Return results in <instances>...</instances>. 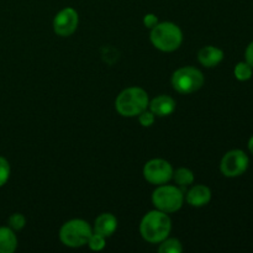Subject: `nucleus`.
<instances>
[{"label":"nucleus","instance_id":"12","mask_svg":"<svg viewBox=\"0 0 253 253\" xmlns=\"http://www.w3.org/2000/svg\"><path fill=\"white\" fill-rule=\"evenodd\" d=\"M175 100L172 98V96L168 95H160L157 98L153 99L148 106H150V110L152 111L155 115L161 116H168L175 110Z\"/></svg>","mask_w":253,"mask_h":253},{"label":"nucleus","instance_id":"1","mask_svg":"<svg viewBox=\"0 0 253 253\" xmlns=\"http://www.w3.org/2000/svg\"><path fill=\"white\" fill-rule=\"evenodd\" d=\"M172 230V221L167 212L153 210L147 212L141 220L140 234L150 244H161L168 237Z\"/></svg>","mask_w":253,"mask_h":253},{"label":"nucleus","instance_id":"9","mask_svg":"<svg viewBox=\"0 0 253 253\" xmlns=\"http://www.w3.org/2000/svg\"><path fill=\"white\" fill-rule=\"evenodd\" d=\"M79 16L73 7L61 10L53 19V31L61 37H68L78 29Z\"/></svg>","mask_w":253,"mask_h":253},{"label":"nucleus","instance_id":"7","mask_svg":"<svg viewBox=\"0 0 253 253\" xmlns=\"http://www.w3.org/2000/svg\"><path fill=\"white\" fill-rule=\"evenodd\" d=\"M250 165L249 156L241 150H231L222 157L220 169L225 177H240L247 170Z\"/></svg>","mask_w":253,"mask_h":253},{"label":"nucleus","instance_id":"2","mask_svg":"<svg viewBox=\"0 0 253 253\" xmlns=\"http://www.w3.org/2000/svg\"><path fill=\"white\" fill-rule=\"evenodd\" d=\"M150 99L145 89L131 86L125 89L118 95L115 108L124 118H135L148 108Z\"/></svg>","mask_w":253,"mask_h":253},{"label":"nucleus","instance_id":"5","mask_svg":"<svg viewBox=\"0 0 253 253\" xmlns=\"http://www.w3.org/2000/svg\"><path fill=\"white\" fill-rule=\"evenodd\" d=\"M152 203L157 210L170 214L178 211L183 207L184 194L175 185H158L152 193Z\"/></svg>","mask_w":253,"mask_h":253},{"label":"nucleus","instance_id":"15","mask_svg":"<svg viewBox=\"0 0 253 253\" xmlns=\"http://www.w3.org/2000/svg\"><path fill=\"white\" fill-rule=\"evenodd\" d=\"M173 179L180 187H188L194 182V173L188 168H179L175 172H173Z\"/></svg>","mask_w":253,"mask_h":253},{"label":"nucleus","instance_id":"21","mask_svg":"<svg viewBox=\"0 0 253 253\" xmlns=\"http://www.w3.org/2000/svg\"><path fill=\"white\" fill-rule=\"evenodd\" d=\"M138 121H140V124L143 127H150V126H152L153 123H155V114L151 110L147 111V109H146L145 111H142V113L138 115Z\"/></svg>","mask_w":253,"mask_h":253},{"label":"nucleus","instance_id":"18","mask_svg":"<svg viewBox=\"0 0 253 253\" xmlns=\"http://www.w3.org/2000/svg\"><path fill=\"white\" fill-rule=\"evenodd\" d=\"M105 237L96 234V232H93L88 240L89 249L93 250V251H101L105 247Z\"/></svg>","mask_w":253,"mask_h":253},{"label":"nucleus","instance_id":"10","mask_svg":"<svg viewBox=\"0 0 253 253\" xmlns=\"http://www.w3.org/2000/svg\"><path fill=\"white\" fill-rule=\"evenodd\" d=\"M118 229V219L110 212H104L99 215L94 224V232L101 235L106 239L110 237Z\"/></svg>","mask_w":253,"mask_h":253},{"label":"nucleus","instance_id":"11","mask_svg":"<svg viewBox=\"0 0 253 253\" xmlns=\"http://www.w3.org/2000/svg\"><path fill=\"white\" fill-rule=\"evenodd\" d=\"M211 200V190L207 185H195L187 193V203L190 207L202 208Z\"/></svg>","mask_w":253,"mask_h":253},{"label":"nucleus","instance_id":"16","mask_svg":"<svg viewBox=\"0 0 253 253\" xmlns=\"http://www.w3.org/2000/svg\"><path fill=\"white\" fill-rule=\"evenodd\" d=\"M183 251L182 244L177 239H166L161 242L158 252L160 253H180Z\"/></svg>","mask_w":253,"mask_h":253},{"label":"nucleus","instance_id":"8","mask_svg":"<svg viewBox=\"0 0 253 253\" xmlns=\"http://www.w3.org/2000/svg\"><path fill=\"white\" fill-rule=\"evenodd\" d=\"M143 177L151 184H166L173 178V168L168 161L162 160V158H155V160L148 161L145 165Z\"/></svg>","mask_w":253,"mask_h":253},{"label":"nucleus","instance_id":"20","mask_svg":"<svg viewBox=\"0 0 253 253\" xmlns=\"http://www.w3.org/2000/svg\"><path fill=\"white\" fill-rule=\"evenodd\" d=\"M10 177V165L4 157L0 156V187L9 180Z\"/></svg>","mask_w":253,"mask_h":253},{"label":"nucleus","instance_id":"22","mask_svg":"<svg viewBox=\"0 0 253 253\" xmlns=\"http://www.w3.org/2000/svg\"><path fill=\"white\" fill-rule=\"evenodd\" d=\"M143 24H145V26L147 27V29H153V27L158 24L157 16L153 14L145 15V17H143Z\"/></svg>","mask_w":253,"mask_h":253},{"label":"nucleus","instance_id":"13","mask_svg":"<svg viewBox=\"0 0 253 253\" xmlns=\"http://www.w3.org/2000/svg\"><path fill=\"white\" fill-rule=\"evenodd\" d=\"M198 59L207 68L216 67L224 59V52L215 46L203 47L198 53Z\"/></svg>","mask_w":253,"mask_h":253},{"label":"nucleus","instance_id":"14","mask_svg":"<svg viewBox=\"0 0 253 253\" xmlns=\"http://www.w3.org/2000/svg\"><path fill=\"white\" fill-rule=\"evenodd\" d=\"M17 247V237L10 227H0V253H12Z\"/></svg>","mask_w":253,"mask_h":253},{"label":"nucleus","instance_id":"17","mask_svg":"<svg viewBox=\"0 0 253 253\" xmlns=\"http://www.w3.org/2000/svg\"><path fill=\"white\" fill-rule=\"evenodd\" d=\"M253 73V68L250 66L247 62H240V63L236 64L235 67L234 74L236 77L237 81L240 82H246L249 79H251Z\"/></svg>","mask_w":253,"mask_h":253},{"label":"nucleus","instance_id":"23","mask_svg":"<svg viewBox=\"0 0 253 253\" xmlns=\"http://www.w3.org/2000/svg\"><path fill=\"white\" fill-rule=\"evenodd\" d=\"M245 58L246 62L253 68V41L247 46L246 52H245Z\"/></svg>","mask_w":253,"mask_h":253},{"label":"nucleus","instance_id":"3","mask_svg":"<svg viewBox=\"0 0 253 253\" xmlns=\"http://www.w3.org/2000/svg\"><path fill=\"white\" fill-rule=\"evenodd\" d=\"M151 42L162 52H173L180 47L183 42L182 30L173 22H158L151 29Z\"/></svg>","mask_w":253,"mask_h":253},{"label":"nucleus","instance_id":"4","mask_svg":"<svg viewBox=\"0 0 253 253\" xmlns=\"http://www.w3.org/2000/svg\"><path fill=\"white\" fill-rule=\"evenodd\" d=\"M93 234L90 225L82 219L67 221L59 230V239L66 246L77 249L88 244L89 237Z\"/></svg>","mask_w":253,"mask_h":253},{"label":"nucleus","instance_id":"24","mask_svg":"<svg viewBox=\"0 0 253 253\" xmlns=\"http://www.w3.org/2000/svg\"><path fill=\"white\" fill-rule=\"evenodd\" d=\"M249 150H250V152L253 155V136L249 140Z\"/></svg>","mask_w":253,"mask_h":253},{"label":"nucleus","instance_id":"19","mask_svg":"<svg viewBox=\"0 0 253 253\" xmlns=\"http://www.w3.org/2000/svg\"><path fill=\"white\" fill-rule=\"evenodd\" d=\"M25 225H26V219L22 214L16 212V214H12L9 217V227L14 231H19V230L24 229Z\"/></svg>","mask_w":253,"mask_h":253},{"label":"nucleus","instance_id":"6","mask_svg":"<svg viewBox=\"0 0 253 253\" xmlns=\"http://www.w3.org/2000/svg\"><path fill=\"white\" fill-rule=\"evenodd\" d=\"M204 76L195 67H182L172 76V85L178 93L192 94L204 85Z\"/></svg>","mask_w":253,"mask_h":253}]
</instances>
